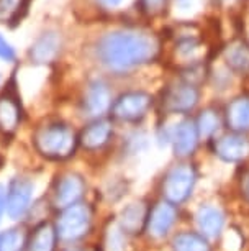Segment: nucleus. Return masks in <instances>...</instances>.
Here are the masks:
<instances>
[{
    "label": "nucleus",
    "mask_w": 249,
    "mask_h": 251,
    "mask_svg": "<svg viewBox=\"0 0 249 251\" xmlns=\"http://www.w3.org/2000/svg\"><path fill=\"white\" fill-rule=\"evenodd\" d=\"M109 243H110V250L112 251H121L125 245V238H123V230L120 226L113 228V231H110L109 235Z\"/></svg>",
    "instance_id": "a878e982"
},
{
    "label": "nucleus",
    "mask_w": 249,
    "mask_h": 251,
    "mask_svg": "<svg viewBox=\"0 0 249 251\" xmlns=\"http://www.w3.org/2000/svg\"><path fill=\"white\" fill-rule=\"evenodd\" d=\"M199 89L185 80L166 89L162 96V107L169 113H189L199 103Z\"/></svg>",
    "instance_id": "423d86ee"
},
{
    "label": "nucleus",
    "mask_w": 249,
    "mask_h": 251,
    "mask_svg": "<svg viewBox=\"0 0 249 251\" xmlns=\"http://www.w3.org/2000/svg\"><path fill=\"white\" fill-rule=\"evenodd\" d=\"M112 135H113V126L109 120H93L89 123L86 128L82 130L81 136H79V143L84 150L87 151H97L102 150L103 146L110 141Z\"/></svg>",
    "instance_id": "ddd939ff"
},
{
    "label": "nucleus",
    "mask_w": 249,
    "mask_h": 251,
    "mask_svg": "<svg viewBox=\"0 0 249 251\" xmlns=\"http://www.w3.org/2000/svg\"><path fill=\"white\" fill-rule=\"evenodd\" d=\"M195 182L197 173L192 164L182 163L172 166L162 177L161 192L164 201H167L172 205H179V203L185 202L194 192Z\"/></svg>",
    "instance_id": "20e7f679"
},
{
    "label": "nucleus",
    "mask_w": 249,
    "mask_h": 251,
    "mask_svg": "<svg viewBox=\"0 0 249 251\" xmlns=\"http://www.w3.org/2000/svg\"><path fill=\"white\" fill-rule=\"evenodd\" d=\"M172 251H210L208 240L197 231H182L172 238Z\"/></svg>",
    "instance_id": "412c9836"
},
{
    "label": "nucleus",
    "mask_w": 249,
    "mask_h": 251,
    "mask_svg": "<svg viewBox=\"0 0 249 251\" xmlns=\"http://www.w3.org/2000/svg\"><path fill=\"white\" fill-rule=\"evenodd\" d=\"M213 154L225 163H241L249 156V140L241 133H226L213 138Z\"/></svg>",
    "instance_id": "1a4fd4ad"
},
{
    "label": "nucleus",
    "mask_w": 249,
    "mask_h": 251,
    "mask_svg": "<svg viewBox=\"0 0 249 251\" xmlns=\"http://www.w3.org/2000/svg\"><path fill=\"white\" fill-rule=\"evenodd\" d=\"M225 59L229 69L239 74H249V45L244 41H234L225 51Z\"/></svg>",
    "instance_id": "aec40b11"
},
{
    "label": "nucleus",
    "mask_w": 249,
    "mask_h": 251,
    "mask_svg": "<svg viewBox=\"0 0 249 251\" xmlns=\"http://www.w3.org/2000/svg\"><path fill=\"white\" fill-rule=\"evenodd\" d=\"M56 241H58V233L54 225L43 222L31 231L26 241V251H54Z\"/></svg>",
    "instance_id": "6ab92c4d"
},
{
    "label": "nucleus",
    "mask_w": 249,
    "mask_h": 251,
    "mask_svg": "<svg viewBox=\"0 0 249 251\" xmlns=\"http://www.w3.org/2000/svg\"><path fill=\"white\" fill-rule=\"evenodd\" d=\"M86 192V182L81 174L68 173L63 174L54 184L53 189V205L58 208H68L74 203L81 202Z\"/></svg>",
    "instance_id": "6e6552de"
},
{
    "label": "nucleus",
    "mask_w": 249,
    "mask_h": 251,
    "mask_svg": "<svg viewBox=\"0 0 249 251\" xmlns=\"http://www.w3.org/2000/svg\"><path fill=\"white\" fill-rule=\"evenodd\" d=\"M197 228L206 240H215L222 235L225 226V214L215 205H202L195 214Z\"/></svg>",
    "instance_id": "f8f14e48"
},
{
    "label": "nucleus",
    "mask_w": 249,
    "mask_h": 251,
    "mask_svg": "<svg viewBox=\"0 0 249 251\" xmlns=\"http://www.w3.org/2000/svg\"><path fill=\"white\" fill-rule=\"evenodd\" d=\"M153 105V97L146 92L135 91L120 96L112 105V115L120 122H138Z\"/></svg>",
    "instance_id": "39448f33"
},
{
    "label": "nucleus",
    "mask_w": 249,
    "mask_h": 251,
    "mask_svg": "<svg viewBox=\"0 0 249 251\" xmlns=\"http://www.w3.org/2000/svg\"><path fill=\"white\" fill-rule=\"evenodd\" d=\"M110 91L107 87V84H103L102 80H95V82L89 84L86 96L82 100V108L87 115L98 117L102 113H105L110 107Z\"/></svg>",
    "instance_id": "2eb2a0df"
},
{
    "label": "nucleus",
    "mask_w": 249,
    "mask_h": 251,
    "mask_svg": "<svg viewBox=\"0 0 249 251\" xmlns=\"http://www.w3.org/2000/svg\"><path fill=\"white\" fill-rule=\"evenodd\" d=\"M225 122L233 133L249 131V97H236L225 110Z\"/></svg>",
    "instance_id": "f3484780"
},
{
    "label": "nucleus",
    "mask_w": 249,
    "mask_h": 251,
    "mask_svg": "<svg viewBox=\"0 0 249 251\" xmlns=\"http://www.w3.org/2000/svg\"><path fill=\"white\" fill-rule=\"evenodd\" d=\"M239 189H241V196L244 197V201L249 202V169L243 174L241 182H239Z\"/></svg>",
    "instance_id": "cd10ccee"
},
{
    "label": "nucleus",
    "mask_w": 249,
    "mask_h": 251,
    "mask_svg": "<svg viewBox=\"0 0 249 251\" xmlns=\"http://www.w3.org/2000/svg\"><path fill=\"white\" fill-rule=\"evenodd\" d=\"M5 210H7V191H5V187L0 184V220H2V215Z\"/></svg>",
    "instance_id": "c85d7f7f"
},
{
    "label": "nucleus",
    "mask_w": 249,
    "mask_h": 251,
    "mask_svg": "<svg viewBox=\"0 0 249 251\" xmlns=\"http://www.w3.org/2000/svg\"><path fill=\"white\" fill-rule=\"evenodd\" d=\"M26 236L20 228H8L0 231V251L26 250Z\"/></svg>",
    "instance_id": "5701e85b"
},
{
    "label": "nucleus",
    "mask_w": 249,
    "mask_h": 251,
    "mask_svg": "<svg viewBox=\"0 0 249 251\" xmlns=\"http://www.w3.org/2000/svg\"><path fill=\"white\" fill-rule=\"evenodd\" d=\"M176 222H177L176 205H172V203H169L167 201L162 199V201H159L149 208L144 231L149 235V238L162 240L164 236H167V233L171 231Z\"/></svg>",
    "instance_id": "0eeeda50"
},
{
    "label": "nucleus",
    "mask_w": 249,
    "mask_h": 251,
    "mask_svg": "<svg viewBox=\"0 0 249 251\" xmlns=\"http://www.w3.org/2000/svg\"><path fill=\"white\" fill-rule=\"evenodd\" d=\"M158 53V40L146 31H113L97 43L98 61L113 73H125L151 63Z\"/></svg>",
    "instance_id": "f257e3e1"
},
{
    "label": "nucleus",
    "mask_w": 249,
    "mask_h": 251,
    "mask_svg": "<svg viewBox=\"0 0 249 251\" xmlns=\"http://www.w3.org/2000/svg\"><path fill=\"white\" fill-rule=\"evenodd\" d=\"M61 50V38L58 33H43L30 50V58L36 64H46L56 59Z\"/></svg>",
    "instance_id": "dca6fc26"
},
{
    "label": "nucleus",
    "mask_w": 249,
    "mask_h": 251,
    "mask_svg": "<svg viewBox=\"0 0 249 251\" xmlns=\"http://www.w3.org/2000/svg\"><path fill=\"white\" fill-rule=\"evenodd\" d=\"M149 208L146 207L144 202H131L126 207L121 208L120 212V228L123 230V233L128 235H136L141 233L146 228V220H148Z\"/></svg>",
    "instance_id": "4468645a"
},
{
    "label": "nucleus",
    "mask_w": 249,
    "mask_h": 251,
    "mask_svg": "<svg viewBox=\"0 0 249 251\" xmlns=\"http://www.w3.org/2000/svg\"><path fill=\"white\" fill-rule=\"evenodd\" d=\"M167 0H139L141 12L149 17H156L166 10Z\"/></svg>",
    "instance_id": "393cba45"
},
{
    "label": "nucleus",
    "mask_w": 249,
    "mask_h": 251,
    "mask_svg": "<svg viewBox=\"0 0 249 251\" xmlns=\"http://www.w3.org/2000/svg\"><path fill=\"white\" fill-rule=\"evenodd\" d=\"M92 219V208L89 203L77 202L68 208H63L54 225L58 238L66 243L84 238L91 231Z\"/></svg>",
    "instance_id": "7ed1b4c3"
},
{
    "label": "nucleus",
    "mask_w": 249,
    "mask_h": 251,
    "mask_svg": "<svg viewBox=\"0 0 249 251\" xmlns=\"http://www.w3.org/2000/svg\"><path fill=\"white\" fill-rule=\"evenodd\" d=\"M79 138L64 123H46L35 133V146L40 154L49 159H66L74 154Z\"/></svg>",
    "instance_id": "f03ea898"
},
{
    "label": "nucleus",
    "mask_w": 249,
    "mask_h": 251,
    "mask_svg": "<svg viewBox=\"0 0 249 251\" xmlns=\"http://www.w3.org/2000/svg\"><path fill=\"white\" fill-rule=\"evenodd\" d=\"M22 122V108L17 99L10 94L0 96V133L12 135L15 133Z\"/></svg>",
    "instance_id": "a211bd4d"
},
{
    "label": "nucleus",
    "mask_w": 249,
    "mask_h": 251,
    "mask_svg": "<svg viewBox=\"0 0 249 251\" xmlns=\"http://www.w3.org/2000/svg\"><path fill=\"white\" fill-rule=\"evenodd\" d=\"M66 251H98V248H87V250H82V248H69Z\"/></svg>",
    "instance_id": "7c9ffc66"
},
{
    "label": "nucleus",
    "mask_w": 249,
    "mask_h": 251,
    "mask_svg": "<svg viewBox=\"0 0 249 251\" xmlns=\"http://www.w3.org/2000/svg\"><path fill=\"white\" fill-rule=\"evenodd\" d=\"M98 2H100L103 7H116L121 0H98Z\"/></svg>",
    "instance_id": "c756f323"
},
{
    "label": "nucleus",
    "mask_w": 249,
    "mask_h": 251,
    "mask_svg": "<svg viewBox=\"0 0 249 251\" xmlns=\"http://www.w3.org/2000/svg\"><path fill=\"white\" fill-rule=\"evenodd\" d=\"M33 182L26 177L12 179L7 189V214L10 219L18 220L28 212L33 199Z\"/></svg>",
    "instance_id": "9b49d317"
},
{
    "label": "nucleus",
    "mask_w": 249,
    "mask_h": 251,
    "mask_svg": "<svg viewBox=\"0 0 249 251\" xmlns=\"http://www.w3.org/2000/svg\"><path fill=\"white\" fill-rule=\"evenodd\" d=\"M197 130H199V136L200 138H210L217 133V130L222 125V120H220L218 112L211 110V108H206L199 115L195 122Z\"/></svg>",
    "instance_id": "4be33fe9"
},
{
    "label": "nucleus",
    "mask_w": 249,
    "mask_h": 251,
    "mask_svg": "<svg viewBox=\"0 0 249 251\" xmlns=\"http://www.w3.org/2000/svg\"><path fill=\"white\" fill-rule=\"evenodd\" d=\"M0 59L7 61V63H12L15 59V50L12 48V45L0 35Z\"/></svg>",
    "instance_id": "bb28decb"
},
{
    "label": "nucleus",
    "mask_w": 249,
    "mask_h": 251,
    "mask_svg": "<svg viewBox=\"0 0 249 251\" xmlns=\"http://www.w3.org/2000/svg\"><path fill=\"white\" fill-rule=\"evenodd\" d=\"M199 130H197L195 122L192 120H182L174 125L166 133V140L172 145L174 154L179 158H187V156L194 154L199 145Z\"/></svg>",
    "instance_id": "9d476101"
},
{
    "label": "nucleus",
    "mask_w": 249,
    "mask_h": 251,
    "mask_svg": "<svg viewBox=\"0 0 249 251\" xmlns=\"http://www.w3.org/2000/svg\"><path fill=\"white\" fill-rule=\"evenodd\" d=\"M28 0H0V22H15L26 8Z\"/></svg>",
    "instance_id": "b1692460"
}]
</instances>
